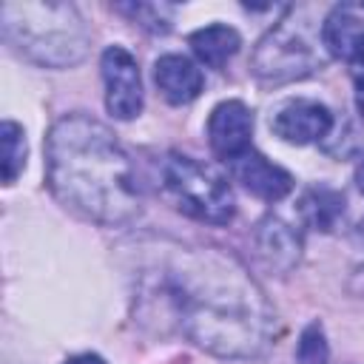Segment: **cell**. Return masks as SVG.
I'll use <instances>...</instances> for the list:
<instances>
[{
  "label": "cell",
  "mask_w": 364,
  "mask_h": 364,
  "mask_svg": "<svg viewBox=\"0 0 364 364\" xmlns=\"http://www.w3.org/2000/svg\"><path fill=\"white\" fill-rule=\"evenodd\" d=\"M162 287L182 333L213 355L253 358L273 341L276 313L264 290L222 250L179 253Z\"/></svg>",
  "instance_id": "1"
},
{
  "label": "cell",
  "mask_w": 364,
  "mask_h": 364,
  "mask_svg": "<svg viewBox=\"0 0 364 364\" xmlns=\"http://www.w3.org/2000/svg\"><path fill=\"white\" fill-rule=\"evenodd\" d=\"M46 176L51 193L88 222L122 225L139 213V188L125 148L88 114L54 122L46 136Z\"/></svg>",
  "instance_id": "2"
},
{
  "label": "cell",
  "mask_w": 364,
  "mask_h": 364,
  "mask_svg": "<svg viewBox=\"0 0 364 364\" xmlns=\"http://www.w3.org/2000/svg\"><path fill=\"white\" fill-rule=\"evenodd\" d=\"M0 28L17 54L46 68H68L91 46L88 26L71 3H3Z\"/></svg>",
  "instance_id": "3"
},
{
  "label": "cell",
  "mask_w": 364,
  "mask_h": 364,
  "mask_svg": "<svg viewBox=\"0 0 364 364\" xmlns=\"http://www.w3.org/2000/svg\"><path fill=\"white\" fill-rule=\"evenodd\" d=\"M304 9H290V17L279 20L256 46L250 68L262 82H290L310 77L327 63L321 26L304 17Z\"/></svg>",
  "instance_id": "4"
},
{
  "label": "cell",
  "mask_w": 364,
  "mask_h": 364,
  "mask_svg": "<svg viewBox=\"0 0 364 364\" xmlns=\"http://www.w3.org/2000/svg\"><path fill=\"white\" fill-rule=\"evenodd\" d=\"M162 188L171 202L196 222L228 225L236 213L230 182L210 162L185 154H171L162 162Z\"/></svg>",
  "instance_id": "5"
},
{
  "label": "cell",
  "mask_w": 364,
  "mask_h": 364,
  "mask_svg": "<svg viewBox=\"0 0 364 364\" xmlns=\"http://www.w3.org/2000/svg\"><path fill=\"white\" fill-rule=\"evenodd\" d=\"M105 80V108L117 119H134L142 111V77L131 51L122 46H111L100 60Z\"/></svg>",
  "instance_id": "6"
},
{
  "label": "cell",
  "mask_w": 364,
  "mask_h": 364,
  "mask_svg": "<svg viewBox=\"0 0 364 364\" xmlns=\"http://www.w3.org/2000/svg\"><path fill=\"white\" fill-rule=\"evenodd\" d=\"M250 136H253V114L245 102L239 100H228L219 102L210 117H208V142L210 151L230 162L242 154L250 151Z\"/></svg>",
  "instance_id": "7"
},
{
  "label": "cell",
  "mask_w": 364,
  "mask_h": 364,
  "mask_svg": "<svg viewBox=\"0 0 364 364\" xmlns=\"http://www.w3.org/2000/svg\"><path fill=\"white\" fill-rule=\"evenodd\" d=\"M270 128L284 142L310 145V142H318V139H324L330 134L333 114H330V108L324 102H316V100H293V102L282 105L273 114Z\"/></svg>",
  "instance_id": "8"
},
{
  "label": "cell",
  "mask_w": 364,
  "mask_h": 364,
  "mask_svg": "<svg viewBox=\"0 0 364 364\" xmlns=\"http://www.w3.org/2000/svg\"><path fill=\"white\" fill-rule=\"evenodd\" d=\"M228 165H230L233 179L242 182V188L247 193H253V196H259L264 202H279L293 191V176L284 168L273 165L267 156H262L253 148L247 154L230 159Z\"/></svg>",
  "instance_id": "9"
},
{
  "label": "cell",
  "mask_w": 364,
  "mask_h": 364,
  "mask_svg": "<svg viewBox=\"0 0 364 364\" xmlns=\"http://www.w3.org/2000/svg\"><path fill=\"white\" fill-rule=\"evenodd\" d=\"M154 80H156V88L162 91V97L171 105H185V102L196 100L202 85H205V77L196 68V63L182 57V54L159 57L156 65H154Z\"/></svg>",
  "instance_id": "10"
},
{
  "label": "cell",
  "mask_w": 364,
  "mask_h": 364,
  "mask_svg": "<svg viewBox=\"0 0 364 364\" xmlns=\"http://www.w3.org/2000/svg\"><path fill=\"white\" fill-rule=\"evenodd\" d=\"M262 259L276 270H290L301 256V236L279 216H267L256 230Z\"/></svg>",
  "instance_id": "11"
},
{
  "label": "cell",
  "mask_w": 364,
  "mask_h": 364,
  "mask_svg": "<svg viewBox=\"0 0 364 364\" xmlns=\"http://www.w3.org/2000/svg\"><path fill=\"white\" fill-rule=\"evenodd\" d=\"M191 48L199 57V63H205L208 68H222L242 46V37L236 28L230 26H205L199 31L191 34Z\"/></svg>",
  "instance_id": "12"
},
{
  "label": "cell",
  "mask_w": 364,
  "mask_h": 364,
  "mask_svg": "<svg viewBox=\"0 0 364 364\" xmlns=\"http://www.w3.org/2000/svg\"><path fill=\"white\" fill-rule=\"evenodd\" d=\"M299 213H301V219L310 228H316V230H333V225L344 213V196L338 191L327 188V185L307 188L304 196L299 199Z\"/></svg>",
  "instance_id": "13"
},
{
  "label": "cell",
  "mask_w": 364,
  "mask_h": 364,
  "mask_svg": "<svg viewBox=\"0 0 364 364\" xmlns=\"http://www.w3.org/2000/svg\"><path fill=\"white\" fill-rule=\"evenodd\" d=\"M0 136H3V182L11 185L26 165V134L17 122L6 119Z\"/></svg>",
  "instance_id": "14"
},
{
  "label": "cell",
  "mask_w": 364,
  "mask_h": 364,
  "mask_svg": "<svg viewBox=\"0 0 364 364\" xmlns=\"http://www.w3.org/2000/svg\"><path fill=\"white\" fill-rule=\"evenodd\" d=\"M119 11H125L134 23H139L151 34L171 31L173 14H176V9L168 6V3H128V6H119Z\"/></svg>",
  "instance_id": "15"
},
{
  "label": "cell",
  "mask_w": 364,
  "mask_h": 364,
  "mask_svg": "<svg viewBox=\"0 0 364 364\" xmlns=\"http://www.w3.org/2000/svg\"><path fill=\"white\" fill-rule=\"evenodd\" d=\"M330 358V347H327V338H324V330L321 324H307L301 338H299V347H296V361L299 364H327Z\"/></svg>",
  "instance_id": "16"
},
{
  "label": "cell",
  "mask_w": 364,
  "mask_h": 364,
  "mask_svg": "<svg viewBox=\"0 0 364 364\" xmlns=\"http://www.w3.org/2000/svg\"><path fill=\"white\" fill-rule=\"evenodd\" d=\"M344 60L350 63V74H353L355 88L364 94V31L355 37V43H353V48H350V54Z\"/></svg>",
  "instance_id": "17"
},
{
  "label": "cell",
  "mask_w": 364,
  "mask_h": 364,
  "mask_svg": "<svg viewBox=\"0 0 364 364\" xmlns=\"http://www.w3.org/2000/svg\"><path fill=\"white\" fill-rule=\"evenodd\" d=\"M65 364H105L100 355H94V353H82V355H74V358H68Z\"/></svg>",
  "instance_id": "18"
},
{
  "label": "cell",
  "mask_w": 364,
  "mask_h": 364,
  "mask_svg": "<svg viewBox=\"0 0 364 364\" xmlns=\"http://www.w3.org/2000/svg\"><path fill=\"white\" fill-rule=\"evenodd\" d=\"M355 182H358V188H361V193H364V156H361V162H358V168H355Z\"/></svg>",
  "instance_id": "19"
},
{
  "label": "cell",
  "mask_w": 364,
  "mask_h": 364,
  "mask_svg": "<svg viewBox=\"0 0 364 364\" xmlns=\"http://www.w3.org/2000/svg\"><path fill=\"white\" fill-rule=\"evenodd\" d=\"M358 239H361V242H364V222H361V225H358Z\"/></svg>",
  "instance_id": "20"
},
{
  "label": "cell",
  "mask_w": 364,
  "mask_h": 364,
  "mask_svg": "<svg viewBox=\"0 0 364 364\" xmlns=\"http://www.w3.org/2000/svg\"><path fill=\"white\" fill-rule=\"evenodd\" d=\"M361 9H364V6H361Z\"/></svg>",
  "instance_id": "21"
}]
</instances>
